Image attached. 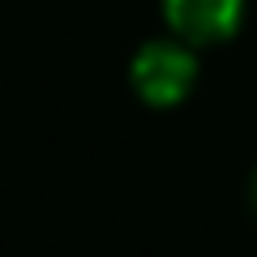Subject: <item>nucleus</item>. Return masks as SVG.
Listing matches in <instances>:
<instances>
[{
  "instance_id": "nucleus-1",
  "label": "nucleus",
  "mask_w": 257,
  "mask_h": 257,
  "mask_svg": "<svg viewBox=\"0 0 257 257\" xmlns=\"http://www.w3.org/2000/svg\"><path fill=\"white\" fill-rule=\"evenodd\" d=\"M197 64L180 43H146L133 60V86L146 103H176L193 86Z\"/></svg>"
},
{
  "instance_id": "nucleus-2",
  "label": "nucleus",
  "mask_w": 257,
  "mask_h": 257,
  "mask_svg": "<svg viewBox=\"0 0 257 257\" xmlns=\"http://www.w3.org/2000/svg\"><path fill=\"white\" fill-rule=\"evenodd\" d=\"M163 9L167 22L197 43H214V39L231 35L240 22V0H163Z\"/></svg>"
}]
</instances>
